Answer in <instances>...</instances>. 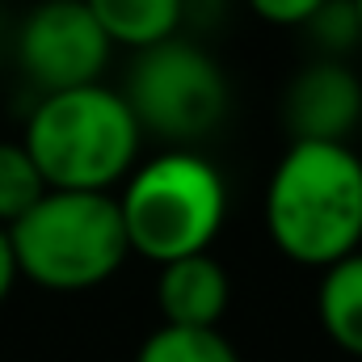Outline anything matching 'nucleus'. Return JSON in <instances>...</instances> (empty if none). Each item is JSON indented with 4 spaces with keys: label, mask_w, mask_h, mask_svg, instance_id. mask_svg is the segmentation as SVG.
Returning a JSON list of instances; mask_svg holds the SVG:
<instances>
[{
    "label": "nucleus",
    "mask_w": 362,
    "mask_h": 362,
    "mask_svg": "<svg viewBox=\"0 0 362 362\" xmlns=\"http://www.w3.org/2000/svg\"><path fill=\"white\" fill-rule=\"evenodd\" d=\"M274 249L325 270L362 249V156L350 144H291L266 185Z\"/></svg>",
    "instance_id": "nucleus-1"
},
{
    "label": "nucleus",
    "mask_w": 362,
    "mask_h": 362,
    "mask_svg": "<svg viewBox=\"0 0 362 362\" xmlns=\"http://www.w3.org/2000/svg\"><path fill=\"white\" fill-rule=\"evenodd\" d=\"M21 144L38 165L47 189L114 194V185H122L139 165L144 131L122 93L105 85H81L42 93Z\"/></svg>",
    "instance_id": "nucleus-2"
},
{
    "label": "nucleus",
    "mask_w": 362,
    "mask_h": 362,
    "mask_svg": "<svg viewBox=\"0 0 362 362\" xmlns=\"http://www.w3.org/2000/svg\"><path fill=\"white\" fill-rule=\"evenodd\" d=\"M131 253L165 266L211 253L228 219V181L194 148H169L139 160L114 198Z\"/></svg>",
    "instance_id": "nucleus-3"
},
{
    "label": "nucleus",
    "mask_w": 362,
    "mask_h": 362,
    "mask_svg": "<svg viewBox=\"0 0 362 362\" xmlns=\"http://www.w3.org/2000/svg\"><path fill=\"white\" fill-rule=\"evenodd\" d=\"M17 274L42 291H93L131 257L114 194L47 189L8 228Z\"/></svg>",
    "instance_id": "nucleus-4"
},
{
    "label": "nucleus",
    "mask_w": 362,
    "mask_h": 362,
    "mask_svg": "<svg viewBox=\"0 0 362 362\" xmlns=\"http://www.w3.org/2000/svg\"><path fill=\"white\" fill-rule=\"evenodd\" d=\"M228 76L215 55L181 34L135 51L122 89V101L131 105L139 131L173 148H189L211 135L228 114Z\"/></svg>",
    "instance_id": "nucleus-5"
},
{
    "label": "nucleus",
    "mask_w": 362,
    "mask_h": 362,
    "mask_svg": "<svg viewBox=\"0 0 362 362\" xmlns=\"http://www.w3.org/2000/svg\"><path fill=\"white\" fill-rule=\"evenodd\" d=\"M110 51L85 0H38L17 30V64L38 93L101 85Z\"/></svg>",
    "instance_id": "nucleus-6"
},
{
    "label": "nucleus",
    "mask_w": 362,
    "mask_h": 362,
    "mask_svg": "<svg viewBox=\"0 0 362 362\" xmlns=\"http://www.w3.org/2000/svg\"><path fill=\"white\" fill-rule=\"evenodd\" d=\"M291 144H350L362 122V81L346 59H308L282 89Z\"/></svg>",
    "instance_id": "nucleus-7"
},
{
    "label": "nucleus",
    "mask_w": 362,
    "mask_h": 362,
    "mask_svg": "<svg viewBox=\"0 0 362 362\" xmlns=\"http://www.w3.org/2000/svg\"><path fill=\"white\" fill-rule=\"evenodd\" d=\"M232 303V278L219 257L194 253L165 262L156 278V308L165 325L177 329H219L223 312Z\"/></svg>",
    "instance_id": "nucleus-8"
},
{
    "label": "nucleus",
    "mask_w": 362,
    "mask_h": 362,
    "mask_svg": "<svg viewBox=\"0 0 362 362\" xmlns=\"http://www.w3.org/2000/svg\"><path fill=\"white\" fill-rule=\"evenodd\" d=\"M110 47L148 51L173 38L185 21V0H85Z\"/></svg>",
    "instance_id": "nucleus-9"
},
{
    "label": "nucleus",
    "mask_w": 362,
    "mask_h": 362,
    "mask_svg": "<svg viewBox=\"0 0 362 362\" xmlns=\"http://www.w3.org/2000/svg\"><path fill=\"white\" fill-rule=\"evenodd\" d=\"M316 316L341 354L362 358V249L320 270Z\"/></svg>",
    "instance_id": "nucleus-10"
},
{
    "label": "nucleus",
    "mask_w": 362,
    "mask_h": 362,
    "mask_svg": "<svg viewBox=\"0 0 362 362\" xmlns=\"http://www.w3.org/2000/svg\"><path fill=\"white\" fill-rule=\"evenodd\" d=\"M135 362H240L236 346L219 329H177L160 325L144 337Z\"/></svg>",
    "instance_id": "nucleus-11"
},
{
    "label": "nucleus",
    "mask_w": 362,
    "mask_h": 362,
    "mask_svg": "<svg viewBox=\"0 0 362 362\" xmlns=\"http://www.w3.org/2000/svg\"><path fill=\"white\" fill-rule=\"evenodd\" d=\"M42 194H47V181L30 160L25 144L0 139V228H13Z\"/></svg>",
    "instance_id": "nucleus-12"
},
{
    "label": "nucleus",
    "mask_w": 362,
    "mask_h": 362,
    "mask_svg": "<svg viewBox=\"0 0 362 362\" xmlns=\"http://www.w3.org/2000/svg\"><path fill=\"white\" fill-rule=\"evenodd\" d=\"M312 42H316V51H320V59H341L350 47H358V21H354V0H325L303 25H299Z\"/></svg>",
    "instance_id": "nucleus-13"
},
{
    "label": "nucleus",
    "mask_w": 362,
    "mask_h": 362,
    "mask_svg": "<svg viewBox=\"0 0 362 362\" xmlns=\"http://www.w3.org/2000/svg\"><path fill=\"white\" fill-rule=\"evenodd\" d=\"M325 0H249V8L262 17V21H270V25H303L316 8H320Z\"/></svg>",
    "instance_id": "nucleus-14"
},
{
    "label": "nucleus",
    "mask_w": 362,
    "mask_h": 362,
    "mask_svg": "<svg viewBox=\"0 0 362 362\" xmlns=\"http://www.w3.org/2000/svg\"><path fill=\"white\" fill-rule=\"evenodd\" d=\"M17 262H13V245H8V228H0V303L13 295V286H17Z\"/></svg>",
    "instance_id": "nucleus-15"
},
{
    "label": "nucleus",
    "mask_w": 362,
    "mask_h": 362,
    "mask_svg": "<svg viewBox=\"0 0 362 362\" xmlns=\"http://www.w3.org/2000/svg\"><path fill=\"white\" fill-rule=\"evenodd\" d=\"M354 21H358V47H362V0H354Z\"/></svg>",
    "instance_id": "nucleus-16"
}]
</instances>
